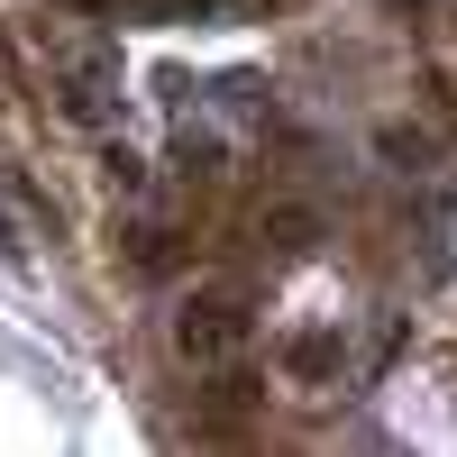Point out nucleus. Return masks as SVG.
Masks as SVG:
<instances>
[{"instance_id": "obj_4", "label": "nucleus", "mask_w": 457, "mask_h": 457, "mask_svg": "<svg viewBox=\"0 0 457 457\" xmlns=\"http://www.w3.org/2000/svg\"><path fill=\"white\" fill-rule=\"evenodd\" d=\"M174 247H183L174 228H146V220H137V228H120V256L137 265V275H174V265H183Z\"/></svg>"}, {"instance_id": "obj_1", "label": "nucleus", "mask_w": 457, "mask_h": 457, "mask_svg": "<svg viewBox=\"0 0 457 457\" xmlns=\"http://www.w3.org/2000/svg\"><path fill=\"white\" fill-rule=\"evenodd\" d=\"M174 338H183V357H202V366L238 357L247 348V293H193L183 320H174Z\"/></svg>"}, {"instance_id": "obj_2", "label": "nucleus", "mask_w": 457, "mask_h": 457, "mask_svg": "<svg viewBox=\"0 0 457 457\" xmlns=\"http://www.w3.org/2000/svg\"><path fill=\"white\" fill-rule=\"evenodd\" d=\"M55 101H64V120L101 129V120H110V101H120V73H110V55H64V83H55Z\"/></svg>"}, {"instance_id": "obj_5", "label": "nucleus", "mask_w": 457, "mask_h": 457, "mask_svg": "<svg viewBox=\"0 0 457 457\" xmlns=\"http://www.w3.org/2000/svg\"><path fill=\"white\" fill-rule=\"evenodd\" d=\"M174 156H183V165H202V174H220V165H228V146H220V137H202V129H183Z\"/></svg>"}, {"instance_id": "obj_3", "label": "nucleus", "mask_w": 457, "mask_h": 457, "mask_svg": "<svg viewBox=\"0 0 457 457\" xmlns=\"http://www.w3.org/2000/svg\"><path fill=\"white\" fill-rule=\"evenodd\" d=\"M338 366H348V338H338V329H302V338H284V375H293V385H329Z\"/></svg>"}]
</instances>
